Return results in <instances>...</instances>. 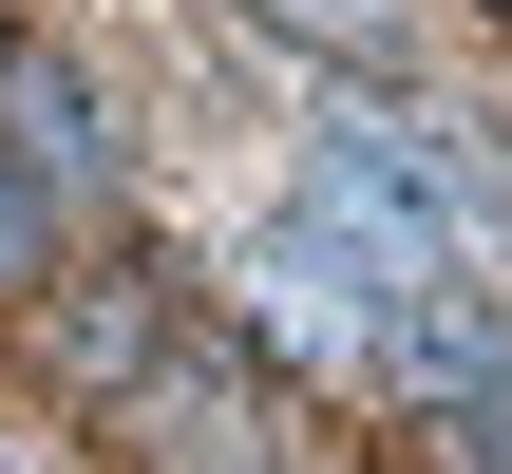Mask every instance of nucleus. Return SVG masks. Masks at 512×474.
Masks as SVG:
<instances>
[{"label": "nucleus", "instance_id": "nucleus-1", "mask_svg": "<svg viewBox=\"0 0 512 474\" xmlns=\"http://www.w3.org/2000/svg\"><path fill=\"white\" fill-rule=\"evenodd\" d=\"M323 190L380 209V228H437V247H494L512 228V152L475 114H323Z\"/></svg>", "mask_w": 512, "mask_h": 474}, {"label": "nucleus", "instance_id": "nucleus-2", "mask_svg": "<svg viewBox=\"0 0 512 474\" xmlns=\"http://www.w3.org/2000/svg\"><path fill=\"white\" fill-rule=\"evenodd\" d=\"M0 152L57 171V190H95V95H76V57H0Z\"/></svg>", "mask_w": 512, "mask_h": 474}, {"label": "nucleus", "instance_id": "nucleus-3", "mask_svg": "<svg viewBox=\"0 0 512 474\" xmlns=\"http://www.w3.org/2000/svg\"><path fill=\"white\" fill-rule=\"evenodd\" d=\"M38 247H57V209H38V171H19V152H0V285H19V266H38Z\"/></svg>", "mask_w": 512, "mask_h": 474}, {"label": "nucleus", "instance_id": "nucleus-4", "mask_svg": "<svg viewBox=\"0 0 512 474\" xmlns=\"http://www.w3.org/2000/svg\"><path fill=\"white\" fill-rule=\"evenodd\" d=\"M266 19H304V38H361V57L399 38V0H266Z\"/></svg>", "mask_w": 512, "mask_h": 474}, {"label": "nucleus", "instance_id": "nucleus-5", "mask_svg": "<svg viewBox=\"0 0 512 474\" xmlns=\"http://www.w3.org/2000/svg\"><path fill=\"white\" fill-rule=\"evenodd\" d=\"M0 474H38V437H0Z\"/></svg>", "mask_w": 512, "mask_h": 474}]
</instances>
